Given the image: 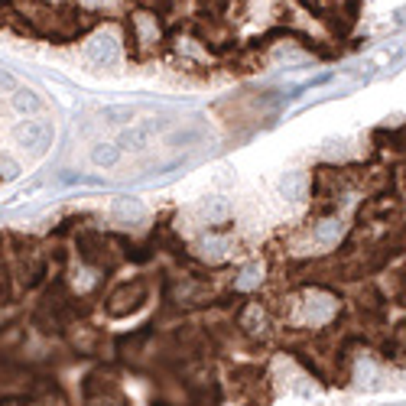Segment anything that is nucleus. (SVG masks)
Listing matches in <instances>:
<instances>
[{
  "mask_svg": "<svg viewBox=\"0 0 406 406\" xmlns=\"http://www.w3.org/2000/svg\"><path fill=\"white\" fill-rule=\"evenodd\" d=\"M10 140L20 150L39 153L52 143V124H49V120H39V117H23L20 124H13Z\"/></svg>",
  "mask_w": 406,
  "mask_h": 406,
  "instance_id": "f257e3e1",
  "label": "nucleus"
},
{
  "mask_svg": "<svg viewBox=\"0 0 406 406\" xmlns=\"http://www.w3.org/2000/svg\"><path fill=\"white\" fill-rule=\"evenodd\" d=\"M85 58L98 69H114L120 62V39L111 30H98L85 39Z\"/></svg>",
  "mask_w": 406,
  "mask_h": 406,
  "instance_id": "f03ea898",
  "label": "nucleus"
},
{
  "mask_svg": "<svg viewBox=\"0 0 406 406\" xmlns=\"http://www.w3.org/2000/svg\"><path fill=\"white\" fill-rule=\"evenodd\" d=\"M299 312H302V322L306 325H325V322L335 319L338 299L332 296V292H325V290H309L306 296H302Z\"/></svg>",
  "mask_w": 406,
  "mask_h": 406,
  "instance_id": "7ed1b4c3",
  "label": "nucleus"
},
{
  "mask_svg": "<svg viewBox=\"0 0 406 406\" xmlns=\"http://www.w3.org/2000/svg\"><path fill=\"white\" fill-rule=\"evenodd\" d=\"M147 296H150V290H147L143 279L124 283V286H117V290L111 292V299H107V312L114 315V319H120V315H127V312H137L140 306L147 302Z\"/></svg>",
  "mask_w": 406,
  "mask_h": 406,
  "instance_id": "20e7f679",
  "label": "nucleus"
},
{
  "mask_svg": "<svg viewBox=\"0 0 406 406\" xmlns=\"http://www.w3.org/2000/svg\"><path fill=\"white\" fill-rule=\"evenodd\" d=\"M130 46H137V49H153L156 43H160V17L153 10H137L133 17H130Z\"/></svg>",
  "mask_w": 406,
  "mask_h": 406,
  "instance_id": "39448f33",
  "label": "nucleus"
},
{
  "mask_svg": "<svg viewBox=\"0 0 406 406\" xmlns=\"http://www.w3.org/2000/svg\"><path fill=\"white\" fill-rule=\"evenodd\" d=\"M78 250H81V264H85V267L111 270V247H107L98 234H81Z\"/></svg>",
  "mask_w": 406,
  "mask_h": 406,
  "instance_id": "423d86ee",
  "label": "nucleus"
},
{
  "mask_svg": "<svg viewBox=\"0 0 406 406\" xmlns=\"http://www.w3.org/2000/svg\"><path fill=\"white\" fill-rule=\"evenodd\" d=\"M156 133H160L156 120H150V124H137V127H127L124 133H120L117 147H120L124 153H143V150H150L153 147Z\"/></svg>",
  "mask_w": 406,
  "mask_h": 406,
  "instance_id": "0eeeda50",
  "label": "nucleus"
},
{
  "mask_svg": "<svg viewBox=\"0 0 406 406\" xmlns=\"http://www.w3.org/2000/svg\"><path fill=\"white\" fill-rule=\"evenodd\" d=\"M241 332H247V335H254V338H264L270 332V312H267V306H260V302H247L241 309Z\"/></svg>",
  "mask_w": 406,
  "mask_h": 406,
  "instance_id": "6e6552de",
  "label": "nucleus"
},
{
  "mask_svg": "<svg viewBox=\"0 0 406 406\" xmlns=\"http://www.w3.org/2000/svg\"><path fill=\"white\" fill-rule=\"evenodd\" d=\"M111 218L120 221V224H140V221L147 218V209H143V202L133 195H120L111 202Z\"/></svg>",
  "mask_w": 406,
  "mask_h": 406,
  "instance_id": "1a4fd4ad",
  "label": "nucleus"
},
{
  "mask_svg": "<svg viewBox=\"0 0 406 406\" xmlns=\"http://www.w3.org/2000/svg\"><path fill=\"white\" fill-rule=\"evenodd\" d=\"M198 257L202 260H211V264H221V260H228L231 254V241L224 237V234H209V237H202L198 241Z\"/></svg>",
  "mask_w": 406,
  "mask_h": 406,
  "instance_id": "9d476101",
  "label": "nucleus"
},
{
  "mask_svg": "<svg viewBox=\"0 0 406 406\" xmlns=\"http://www.w3.org/2000/svg\"><path fill=\"white\" fill-rule=\"evenodd\" d=\"M120 156H124V150L117 147L114 140H101V143L92 147V162L98 169H114L117 162H120Z\"/></svg>",
  "mask_w": 406,
  "mask_h": 406,
  "instance_id": "9b49d317",
  "label": "nucleus"
},
{
  "mask_svg": "<svg viewBox=\"0 0 406 406\" xmlns=\"http://www.w3.org/2000/svg\"><path fill=\"white\" fill-rule=\"evenodd\" d=\"M10 107L20 117H33L43 111V101H39V94H36L33 88H17V92L10 94Z\"/></svg>",
  "mask_w": 406,
  "mask_h": 406,
  "instance_id": "f8f14e48",
  "label": "nucleus"
},
{
  "mask_svg": "<svg viewBox=\"0 0 406 406\" xmlns=\"http://www.w3.org/2000/svg\"><path fill=\"white\" fill-rule=\"evenodd\" d=\"M228 215H231V205L224 202V198H202L198 202V218L209 221V224H221V221H228Z\"/></svg>",
  "mask_w": 406,
  "mask_h": 406,
  "instance_id": "ddd939ff",
  "label": "nucleus"
},
{
  "mask_svg": "<svg viewBox=\"0 0 406 406\" xmlns=\"http://www.w3.org/2000/svg\"><path fill=\"white\" fill-rule=\"evenodd\" d=\"M279 195L286 198V202H302V198H306V175L286 173L279 179Z\"/></svg>",
  "mask_w": 406,
  "mask_h": 406,
  "instance_id": "4468645a",
  "label": "nucleus"
},
{
  "mask_svg": "<svg viewBox=\"0 0 406 406\" xmlns=\"http://www.w3.org/2000/svg\"><path fill=\"white\" fill-rule=\"evenodd\" d=\"M101 120L105 124H111V127H124V124H130L133 120V107L130 105H111L101 111Z\"/></svg>",
  "mask_w": 406,
  "mask_h": 406,
  "instance_id": "2eb2a0df",
  "label": "nucleus"
},
{
  "mask_svg": "<svg viewBox=\"0 0 406 406\" xmlns=\"http://www.w3.org/2000/svg\"><path fill=\"white\" fill-rule=\"evenodd\" d=\"M260 283H264V267H260V264H247V267L237 273V279H234L237 290H254Z\"/></svg>",
  "mask_w": 406,
  "mask_h": 406,
  "instance_id": "dca6fc26",
  "label": "nucleus"
},
{
  "mask_svg": "<svg viewBox=\"0 0 406 406\" xmlns=\"http://www.w3.org/2000/svg\"><path fill=\"white\" fill-rule=\"evenodd\" d=\"M72 345H75L81 354H94V348H98V332H94V328H75Z\"/></svg>",
  "mask_w": 406,
  "mask_h": 406,
  "instance_id": "f3484780",
  "label": "nucleus"
},
{
  "mask_svg": "<svg viewBox=\"0 0 406 406\" xmlns=\"http://www.w3.org/2000/svg\"><path fill=\"white\" fill-rule=\"evenodd\" d=\"M390 358L400 361V364H406V322H400L394 328V335H390Z\"/></svg>",
  "mask_w": 406,
  "mask_h": 406,
  "instance_id": "a211bd4d",
  "label": "nucleus"
},
{
  "mask_svg": "<svg viewBox=\"0 0 406 406\" xmlns=\"http://www.w3.org/2000/svg\"><path fill=\"white\" fill-rule=\"evenodd\" d=\"M23 406H69V403H65V396L52 387V390H39V394H33Z\"/></svg>",
  "mask_w": 406,
  "mask_h": 406,
  "instance_id": "6ab92c4d",
  "label": "nucleus"
},
{
  "mask_svg": "<svg viewBox=\"0 0 406 406\" xmlns=\"http://www.w3.org/2000/svg\"><path fill=\"white\" fill-rule=\"evenodd\" d=\"M20 175H23L20 162L13 160V156H7V153H3V156H0V179H3V182H13V179H20Z\"/></svg>",
  "mask_w": 406,
  "mask_h": 406,
  "instance_id": "aec40b11",
  "label": "nucleus"
},
{
  "mask_svg": "<svg viewBox=\"0 0 406 406\" xmlns=\"http://www.w3.org/2000/svg\"><path fill=\"white\" fill-rule=\"evenodd\" d=\"M78 7L88 13H111L120 7V0H78Z\"/></svg>",
  "mask_w": 406,
  "mask_h": 406,
  "instance_id": "412c9836",
  "label": "nucleus"
},
{
  "mask_svg": "<svg viewBox=\"0 0 406 406\" xmlns=\"http://www.w3.org/2000/svg\"><path fill=\"white\" fill-rule=\"evenodd\" d=\"M72 277H75V286H78V290H88V286H94V279H92L94 273L88 267H85V270H75Z\"/></svg>",
  "mask_w": 406,
  "mask_h": 406,
  "instance_id": "4be33fe9",
  "label": "nucleus"
},
{
  "mask_svg": "<svg viewBox=\"0 0 406 406\" xmlns=\"http://www.w3.org/2000/svg\"><path fill=\"white\" fill-rule=\"evenodd\" d=\"M17 88H20V85H17V78H13L10 72H0V92H17Z\"/></svg>",
  "mask_w": 406,
  "mask_h": 406,
  "instance_id": "5701e85b",
  "label": "nucleus"
},
{
  "mask_svg": "<svg viewBox=\"0 0 406 406\" xmlns=\"http://www.w3.org/2000/svg\"><path fill=\"white\" fill-rule=\"evenodd\" d=\"M396 302L406 306V267H403V273H400V292H396Z\"/></svg>",
  "mask_w": 406,
  "mask_h": 406,
  "instance_id": "b1692460",
  "label": "nucleus"
},
{
  "mask_svg": "<svg viewBox=\"0 0 406 406\" xmlns=\"http://www.w3.org/2000/svg\"><path fill=\"white\" fill-rule=\"evenodd\" d=\"M143 3H150V7H160V10L166 7V0H143Z\"/></svg>",
  "mask_w": 406,
  "mask_h": 406,
  "instance_id": "393cba45",
  "label": "nucleus"
},
{
  "mask_svg": "<svg viewBox=\"0 0 406 406\" xmlns=\"http://www.w3.org/2000/svg\"><path fill=\"white\" fill-rule=\"evenodd\" d=\"M46 3H62V0H46Z\"/></svg>",
  "mask_w": 406,
  "mask_h": 406,
  "instance_id": "a878e982",
  "label": "nucleus"
}]
</instances>
